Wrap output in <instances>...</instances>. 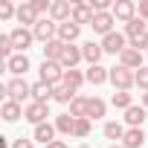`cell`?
<instances>
[{"instance_id":"6da1fadb","label":"cell","mask_w":148,"mask_h":148,"mask_svg":"<svg viewBox=\"0 0 148 148\" xmlns=\"http://www.w3.org/2000/svg\"><path fill=\"white\" fill-rule=\"evenodd\" d=\"M110 84H113L116 90H125V93H128V90L136 84V73L128 70V67H122V64H119V67H110Z\"/></svg>"},{"instance_id":"7a4b0ae2","label":"cell","mask_w":148,"mask_h":148,"mask_svg":"<svg viewBox=\"0 0 148 148\" xmlns=\"http://www.w3.org/2000/svg\"><path fill=\"white\" fill-rule=\"evenodd\" d=\"M32 35H35V41L49 44V41H55V38H58V23H55L52 18H41V21L32 26Z\"/></svg>"},{"instance_id":"3957f363","label":"cell","mask_w":148,"mask_h":148,"mask_svg":"<svg viewBox=\"0 0 148 148\" xmlns=\"http://www.w3.org/2000/svg\"><path fill=\"white\" fill-rule=\"evenodd\" d=\"M38 73H41V82H47V84H52V87L64 84V67H61L58 61H44Z\"/></svg>"},{"instance_id":"277c9868","label":"cell","mask_w":148,"mask_h":148,"mask_svg":"<svg viewBox=\"0 0 148 148\" xmlns=\"http://www.w3.org/2000/svg\"><path fill=\"white\" fill-rule=\"evenodd\" d=\"M29 96H32V84H26L23 79H12V82L6 84V99H12V102L23 105Z\"/></svg>"},{"instance_id":"5b68a950","label":"cell","mask_w":148,"mask_h":148,"mask_svg":"<svg viewBox=\"0 0 148 148\" xmlns=\"http://www.w3.org/2000/svg\"><path fill=\"white\" fill-rule=\"evenodd\" d=\"M9 38H12V47H15L18 52H23V55H26V49H29V47H32V41H35L32 29H26V26L12 29V32H9Z\"/></svg>"},{"instance_id":"8992f818","label":"cell","mask_w":148,"mask_h":148,"mask_svg":"<svg viewBox=\"0 0 148 148\" xmlns=\"http://www.w3.org/2000/svg\"><path fill=\"white\" fill-rule=\"evenodd\" d=\"M128 47H131V44L125 41V35H122V32H110V35H105V38H102V49H105V52H110V55H122Z\"/></svg>"},{"instance_id":"52a82bcc","label":"cell","mask_w":148,"mask_h":148,"mask_svg":"<svg viewBox=\"0 0 148 148\" xmlns=\"http://www.w3.org/2000/svg\"><path fill=\"white\" fill-rule=\"evenodd\" d=\"M73 6H76V3H70V0H52L49 18L55 23H67V21H73Z\"/></svg>"},{"instance_id":"ba28073f","label":"cell","mask_w":148,"mask_h":148,"mask_svg":"<svg viewBox=\"0 0 148 148\" xmlns=\"http://www.w3.org/2000/svg\"><path fill=\"white\" fill-rule=\"evenodd\" d=\"M47 116H49V108H47V105H38V102H29V105H26V110H23V119H26V122H32L35 128H38V125H44V122H47Z\"/></svg>"},{"instance_id":"9c48e42d","label":"cell","mask_w":148,"mask_h":148,"mask_svg":"<svg viewBox=\"0 0 148 148\" xmlns=\"http://www.w3.org/2000/svg\"><path fill=\"white\" fill-rule=\"evenodd\" d=\"M110 12H113V18H116V21H122V23H131V21L136 18V6L131 3V0H116Z\"/></svg>"},{"instance_id":"30bf717a","label":"cell","mask_w":148,"mask_h":148,"mask_svg":"<svg viewBox=\"0 0 148 148\" xmlns=\"http://www.w3.org/2000/svg\"><path fill=\"white\" fill-rule=\"evenodd\" d=\"M113 23H116L113 12H99V15L93 18V23H90V26H93V32H99V35L105 38V35H110V32H113Z\"/></svg>"},{"instance_id":"8fae6325","label":"cell","mask_w":148,"mask_h":148,"mask_svg":"<svg viewBox=\"0 0 148 148\" xmlns=\"http://www.w3.org/2000/svg\"><path fill=\"white\" fill-rule=\"evenodd\" d=\"M82 58H84V55H82V47L67 44V47H64V55H61V67H64V70H76V64H79Z\"/></svg>"},{"instance_id":"7c38bea8","label":"cell","mask_w":148,"mask_h":148,"mask_svg":"<svg viewBox=\"0 0 148 148\" xmlns=\"http://www.w3.org/2000/svg\"><path fill=\"white\" fill-rule=\"evenodd\" d=\"M15 18H18V23H21V26H35V23L41 21L32 3H21V6H18V15H15Z\"/></svg>"},{"instance_id":"4fadbf2b","label":"cell","mask_w":148,"mask_h":148,"mask_svg":"<svg viewBox=\"0 0 148 148\" xmlns=\"http://www.w3.org/2000/svg\"><path fill=\"white\" fill-rule=\"evenodd\" d=\"M119 64H122V67H128V70H134V73H136L139 67H145V64H142V52H139V49H134V47H128V49L119 55Z\"/></svg>"},{"instance_id":"5bb4252c","label":"cell","mask_w":148,"mask_h":148,"mask_svg":"<svg viewBox=\"0 0 148 148\" xmlns=\"http://www.w3.org/2000/svg\"><path fill=\"white\" fill-rule=\"evenodd\" d=\"M52 96H55V87H52V84H47V82H35V84H32V102L47 105Z\"/></svg>"},{"instance_id":"9a60e30c","label":"cell","mask_w":148,"mask_h":148,"mask_svg":"<svg viewBox=\"0 0 148 148\" xmlns=\"http://www.w3.org/2000/svg\"><path fill=\"white\" fill-rule=\"evenodd\" d=\"M6 70L12 73V76H15V79H21V76H23V73L29 70V58H26L23 52H18V55H12V58L6 61Z\"/></svg>"},{"instance_id":"2e32d148","label":"cell","mask_w":148,"mask_h":148,"mask_svg":"<svg viewBox=\"0 0 148 148\" xmlns=\"http://www.w3.org/2000/svg\"><path fill=\"white\" fill-rule=\"evenodd\" d=\"M93 18H96V12L90 9V3H76L73 6V23H93Z\"/></svg>"},{"instance_id":"e0dca14e","label":"cell","mask_w":148,"mask_h":148,"mask_svg":"<svg viewBox=\"0 0 148 148\" xmlns=\"http://www.w3.org/2000/svg\"><path fill=\"white\" fill-rule=\"evenodd\" d=\"M23 110H26L23 105H18V102L6 99V102H3V108H0V116H3L6 122H18V119L23 116Z\"/></svg>"},{"instance_id":"ac0fdd59","label":"cell","mask_w":148,"mask_h":148,"mask_svg":"<svg viewBox=\"0 0 148 148\" xmlns=\"http://www.w3.org/2000/svg\"><path fill=\"white\" fill-rule=\"evenodd\" d=\"M55 134H58V131H55V125H49V122H44V125H38V128H35V134H32V139H38V142H41V145L47 148L49 142H55Z\"/></svg>"},{"instance_id":"d6986e66","label":"cell","mask_w":148,"mask_h":148,"mask_svg":"<svg viewBox=\"0 0 148 148\" xmlns=\"http://www.w3.org/2000/svg\"><path fill=\"white\" fill-rule=\"evenodd\" d=\"M84 79H87L90 84H105V82H110V70L102 67V64H93V67L84 73Z\"/></svg>"},{"instance_id":"ffe728a7","label":"cell","mask_w":148,"mask_h":148,"mask_svg":"<svg viewBox=\"0 0 148 148\" xmlns=\"http://www.w3.org/2000/svg\"><path fill=\"white\" fill-rule=\"evenodd\" d=\"M79 32H82V26H79V23H73V21L58 23V41H64V44H73V41L79 38Z\"/></svg>"},{"instance_id":"44dd1931","label":"cell","mask_w":148,"mask_h":148,"mask_svg":"<svg viewBox=\"0 0 148 148\" xmlns=\"http://www.w3.org/2000/svg\"><path fill=\"white\" fill-rule=\"evenodd\" d=\"M64 47H67V44H64V41H58V38H55V41H49V44H44V61H58V64H61Z\"/></svg>"},{"instance_id":"7402d4cb","label":"cell","mask_w":148,"mask_h":148,"mask_svg":"<svg viewBox=\"0 0 148 148\" xmlns=\"http://www.w3.org/2000/svg\"><path fill=\"white\" fill-rule=\"evenodd\" d=\"M82 55H84V61L93 67V64H99V61H102L105 49H102V44H93V41H87V44L82 47Z\"/></svg>"},{"instance_id":"603a6c76","label":"cell","mask_w":148,"mask_h":148,"mask_svg":"<svg viewBox=\"0 0 148 148\" xmlns=\"http://www.w3.org/2000/svg\"><path fill=\"white\" fill-rule=\"evenodd\" d=\"M145 119H148V113H145V108H139V105H131V108L125 110V122H128L131 128H142Z\"/></svg>"},{"instance_id":"cb8c5ba5","label":"cell","mask_w":148,"mask_h":148,"mask_svg":"<svg viewBox=\"0 0 148 148\" xmlns=\"http://www.w3.org/2000/svg\"><path fill=\"white\" fill-rule=\"evenodd\" d=\"M142 142H145L142 128H128L125 136H122V145H125V148H142Z\"/></svg>"},{"instance_id":"d4e9b609","label":"cell","mask_w":148,"mask_h":148,"mask_svg":"<svg viewBox=\"0 0 148 148\" xmlns=\"http://www.w3.org/2000/svg\"><path fill=\"white\" fill-rule=\"evenodd\" d=\"M55 131L64 134V136H73V131H76V116H70V113L55 116Z\"/></svg>"},{"instance_id":"484cf974","label":"cell","mask_w":148,"mask_h":148,"mask_svg":"<svg viewBox=\"0 0 148 148\" xmlns=\"http://www.w3.org/2000/svg\"><path fill=\"white\" fill-rule=\"evenodd\" d=\"M87 105H90L87 96H76V99L70 102V116H76V119H87Z\"/></svg>"},{"instance_id":"4316f807","label":"cell","mask_w":148,"mask_h":148,"mask_svg":"<svg viewBox=\"0 0 148 148\" xmlns=\"http://www.w3.org/2000/svg\"><path fill=\"white\" fill-rule=\"evenodd\" d=\"M84 82H87V79H84V73H79V70H64V84H67V87L79 90Z\"/></svg>"},{"instance_id":"83f0119b","label":"cell","mask_w":148,"mask_h":148,"mask_svg":"<svg viewBox=\"0 0 148 148\" xmlns=\"http://www.w3.org/2000/svg\"><path fill=\"white\" fill-rule=\"evenodd\" d=\"M105 110H108V105H105L99 96H93V99H90V105H87V119H102V116H105Z\"/></svg>"},{"instance_id":"f1b7e54d","label":"cell","mask_w":148,"mask_h":148,"mask_svg":"<svg viewBox=\"0 0 148 148\" xmlns=\"http://www.w3.org/2000/svg\"><path fill=\"white\" fill-rule=\"evenodd\" d=\"M76 96H79V93L73 90V87H67V84H58V87H55V96H52V99H55V102H61V105H70V102L76 99Z\"/></svg>"},{"instance_id":"f546056e","label":"cell","mask_w":148,"mask_h":148,"mask_svg":"<svg viewBox=\"0 0 148 148\" xmlns=\"http://www.w3.org/2000/svg\"><path fill=\"white\" fill-rule=\"evenodd\" d=\"M142 32H148V23H145L142 18H134L131 23H125V35H128V38H136V35H142Z\"/></svg>"},{"instance_id":"4dcf8cb0","label":"cell","mask_w":148,"mask_h":148,"mask_svg":"<svg viewBox=\"0 0 148 148\" xmlns=\"http://www.w3.org/2000/svg\"><path fill=\"white\" fill-rule=\"evenodd\" d=\"M110 102H113V108H122V110H128V108L134 105V99H131V93H125V90H116Z\"/></svg>"},{"instance_id":"1f68e13d","label":"cell","mask_w":148,"mask_h":148,"mask_svg":"<svg viewBox=\"0 0 148 148\" xmlns=\"http://www.w3.org/2000/svg\"><path fill=\"white\" fill-rule=\"evenodd\" d=\"M105 136H108V139H122V136H125V128H122L119 122H108V125H105Z\"/></svg>"},{"instance_id":"d6a6232c","label":"cell","mask_w":148,"mask_h":148,"mask_svg":"<svg viewBox=\"0 0 148 148\" xmlns=\"http://www.w3.org/2000/svg\"><path fill=\"white\" fill-rule=\"evenodd\" d=\"M12 49H15V47H12V38H9V35H0V58L9 61V58H12Z\"/></svg>"},{"instance_id":"836d02e7","label":"cell","mask_w":148,"mask_h":148,"mask_svg":"<svg viewBox=\"0 0 148 148\" xmlns=\"http://www.w3.org/2000/svg\"><path fill=\"white\" fill-rule=\"evenodd\" d=\"M73 136H79V139L90 136V119H76V131H73Z\"/></svg>"},{"instance_id":"e575fe53","label":"cell","mask_w":148,"mask_h":148,"mask_svg":"<svg viewBox=\"0 0 148 148\" xmlns=\"http://www.w3.org/2000/svg\"><path fill=\"white\" fill-rule=\"evenodd\" d=\"M18 15V9L9 3V0H0V21H9V18H15Z\"/></svg>"},{"instance_id":"d590c367","label":"cell","mask_w":148,"mask_h":148,"mask_svg":"<svg viewBox=\"0 0 148 148\" xmlns=\"http://www.w3.org/2000/svg\"><path fill=\"white\" fill-rule=\"evenodd\" d=\"M131 47H134V49H139V52H142V49H148V32H142V35L131 38Z\"/></svg>"},{"instance_id":"8d00e7d4","label":"cell","mask_w":148,"mask_h":148,"mask_svg":"<svg viewBox=\"0 0 148 148\" xmlns=\"http://www.w3.org/2000/svg\"><path fill=\"white\" fill-rule=\"evenodd\" d=\"M136 84L148 93V67H139V70H136Z\"/></svg>"},{"instance_id":"74e56055","label":"cell","mask_w":148,"mask_h":148,"mask_svg":"<svg viewBox=\"0 0 148 148\" xmlns=\"http://www.w3.org/2000/svg\"><path fill=\"white\" fill-rule=\"evenodd\" d=\"M29 3L35 6V12H38V15H44V12H49V9H52L49 0H29Z\"/></svg>"},{"instance_id":"f35d334b","label":"cell","mask_w":148,"mask_h":148,"mask_svg":"<svg viewBox=\"0 0 148 148\" xmlns=\"http://www.w3.org/2000/svg\"><path fill=\"white\" fill-rule=\"evenodd\" d=\"M12 148H35V142H32V139H23V136H21V139H15V142H12Z\"/></svg>"},{"instance_id":"ab89813d","label":"cell","mask_w":148,"mask_h":148,"mask_svg":"<svg viewBox=\"0 0 148 148\" xmlns=\"http://www.w3.org/2000/svg\"><path fill=\"white\" fill-rule=\"evenodd\" d=\"M139 18L148 21V0H142V3H139Z\"/></svg>"},{"instance_id":"60d3db41","label":"cell","mask_w":148,"mask_h":148,"mask_svg":"<svg viewBox=\"0 0 148 148\" xmlns=\"http://www.w3.org/2000/svg\"><path fill=\"white\" fill-rule=\"evenodd\" d=\"M47 148H67V142H61V139H55V142H49Z\"/></svg>"},{"instance_id":"b9f144b4","label":"cell","mask_w":148,"mask_h":148,"mask_svg":"<svg viewBox=\"0 0 148 148\" xmlns=\"http://www.w3.org/2000/svg\"><path fill=\"white\" fill-rule=\"evenodd\" d=\"M142 108L148 110V93H142Z\"/></svg>"},{"instance_id":"7bdbcfd3","label":"cell","mask_w":148,"mask_h":148,"mask_svg":"<svg viewBox=\"0 0 148 148\" xmlns=\"http://www.w3.org/2000/svg\"><path fill=\"white\" fill-rule=\"evenodd\" d=\"M110 148H125V145H110Z\"/></svg>"}]
</instances>
